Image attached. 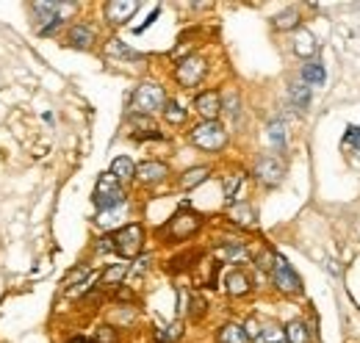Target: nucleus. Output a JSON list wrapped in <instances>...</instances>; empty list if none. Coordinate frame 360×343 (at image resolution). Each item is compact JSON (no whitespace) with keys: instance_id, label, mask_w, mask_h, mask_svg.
<instances>
[{"instance_id":"obj_31","label":"nucleus","mask_w":360,"mask_h":343,"mask_svg":"<svg viewBox=\"0 0 360 343\" xmlns=\"http://www.w3.org/2000/svg\"><path fill=\"white\" fill-rule=\"evenodd\" d=\"M183 335V327H180L178 321L175 324H169V327H161V330H155V343H175Z\"/></svg>"},{"instance_id":"obj_7","label":"nucleus","mask_w":360,"mask_h":343,"mask_svg":"<svg viewBox=\"0 0 360 343\" xmlns=\"http://www.w3.org/2000/svg\"><path fill=\"white\" fill-rule=\"evenodd\" d=\"M271 283H274V288L277 291H283V294H300L302 291V283H300V277H297V271L291 268V263L285 260V257H274V263H271Z\"/></svg>"},{"instance_id":"obj_3","label":"nucleus","mask_w":360,"mask_h":343,"mask_svg":"<svg viewBox=\"0 0 360 343\" xmlns=\"http://www.w3.org/2000/svg\"><path fill=\"white\" fill-rule=\"evenodd\" d=\"M188 141L202 153H219L227 144V130L219 122H200L188 133Z\"/></svg>"},{"instance_id":"obj_9","label":"nucleus","mask_w":360,"mask_h":343,"mask_svg":"<svg viewBox=\"0 0 360 343\" xmlns=\"http://www.w3.org/2000/svg\"><path fill=\"white\" fill-rule=\"evenodd\" d=\"M222 94L217 89H208V91H200L194 97V111L202 117V122H217V117L222 114Z\"/></svg>"},{"instance_id":"obj_27","label":"nucleus","mask_w":360,"mask_h":343,"mask_svg":"<svg viewBox=\"0 0 360 343\" xmlns=\"http://www.w3.org/2000/svg\"><path fill=\"white\" fill-rule=\"evenodd\" d=\"M255 343H288V341H285V330L280 324H264Z\"/></svg>"},{"instance_id":"obj_12","label":"nucleus","mask_w":360,"mask_h":343,"mask_svg":"<svg viewBox=\"0 0 360 343\" xmlns=\"http://www.w3.org/2000/svg\"><path fill=\"white\" fill-rule=\"evenodd\" d=\"M136 8H139V3L134 0H111V3H105V20L111 25H125L136 14Z\"/></svg>"},{"instance_id":"obj_33","label":"nucleus","mask_w":360,"mask_h":343,"mask_svg":"<svg viewBox=\"0 0 360 343\" xmlns=\"http://www.w3.org/2000/svg\"><path fill=\"white\" fill-rule=\"evenodd\" d=\"M117 338H120V335H117L114 327H100V330H97V341L100 343H117Z\"/></svg>"},{"instance_id":"obj_25","label":"nucleus","mask_w":360,"mask_h":343,"mask_svg":"<svg viewBox=\"0 0 360 343\" xmlns=\"http://www.w3.org/2000/svg\"><path fill=\"white\" fill-rule=\"evenodd\" d=\"M164 119H167L169 125H183V122L188 119V111L180 105L178 100H167V105H164Z\"/></svg>"},{"instance_id":"obj_32","label":"nucleus","mask_w":360,"mask_h":343,"mask_svg":"<svg viewBox=\"0 0 360 343\" xmlns=\"http://www.w3.org/2000/svg\"><path fill=\"white\" fill-rule=\"evenodd\" d=\"M344 144H347V147H352V153H360V128L349 125L347 133H344Z\"/></svg>"},{"instance_id":"obj_13","label":"nucleus","mask_w":360,"mask_h":343,"mask_svg":"<svg viewBox=\"0 0 360 343\" xmlns=\"http://www.w3.org/2000/svg\"><path fill=\"white\" fill-rule=\"evenodd\" d=\"M225 291L230 297H247L252 291V280L241 271V268H233L225 277Z\"/></svg>"},{"instance_id":"obj_14","label":"nucleus","mask_w":360,"mask_h":343,"mask_svg":"<svg viewBox=\"0 0 360 343\" xmlns=\"http://www.w3.org/2000/svg\"><path fill=\"white\" fill-rule=\"evenodd\" d=\"M67 42L72 44V47H78V50H89L91 44H94V31H91L89 25L78 22V25H72V28H70Z\"/></svg>"},{"instance_id":"obj_1","label":"nucleus","mask_w":360,"mask_h":343,"mask_svg":"<svg viewBox=\"0 0 360 343\" xmlns=\"http://www.w3.org/2000/svg\"><path fill=\"white\" fill-rule=\"evenodd\" d=\"M94 205H97V211L103 214V211H114V208H122L125 205V200H128V194H125V188H122V183L111 174V172H105V174H100V180H97V186H94Z\"/></svg>"},{"instance_id":"obj_24","label":"nucleus","mask_w":360,"mask_h":343,"mask_svg":"<svg viewBox=\"0 0 360 343\" xmlns=\"http://www.w3.org/2000/svg\"><path fill=\"white\" fill-rule=\"evenodd\" d=\"M128 271H131V266H128V263H117V266H111V268H105V271H103L100 283H103V285H120V283L128 277Z\"/></svg>"},{"instance_id":"obj_6","label":"nucleus","mask_w":360,"mask_h":343,"mask_svg":"<svg viewBox=\"0 0 360 343\" xmlns=\"http://www.w3.org/2000/svg\"><path fill=\"white\" fill-rule=\"evenodd\" d=\"M205 75H208V61L202 56H186L183 61H178V67H175V78H178V84L183 89L200 86L205 81Z\"/></svg>"},{"instance_id":"obj_34","label":"nucleus","mask_w":360,"mask_h":343,"mask_svg":"<svg viewBox=\"0 0 360 343\" xmlns=\"http://www.w3.org/2000/svg\"><path fill=\"white\" fill-rule=\"evenodd\" d=\"M61 22H64V17H56V20H50L47 25L39 28V37H50V34H56L58 28H61Z\"/></svg>"},{"instance_id":"obj_35","label":"nucleus","mask_w":360,"mask_h":343,"mask_svg":"<svg viewBox=\"0 0 360 343\" xmlns=\"http://www.w3.org/2000/svg\"><path fill=\"white\" fill-rule=\"evenodd\" d=\"M67 343H86V338H72V341H67Z\"/></svg>"},{"instance_id":"obj_22","label":"nucleus","mask_w":360,"mask_h":343,"mask_svg":"<svg viewBox=\"0 0 360 343\" xmlns=\"http://www.w3.org/2000/svg\"><path fill=\"white\" fill-rule=\"evenodd\" d=\"M271 25H274L277 31H294V28H300V11H297V8L280 11V14L271 20Z\"/></svg>"},{"instance_id":"obj_18","label":"nucleus","mask_w":360,"mask_h":343,"mask_svg":"<svg viewBox=\"0 0 360 343\" xmlns=\"http://www.w3.org/2000/svg\"><path fill=\"white\" fill-rule=\"evenodd\" d=\"M217 343H252L244 324H225L219 332H217Z\"/></svg>"},{"instance_id":"obj_16","label":"nucleus","mask_w":360,"mask_h":343,"mask_svg":"<svg viewBox=\"0 0 360 343\" xmlns=\"http://www.w3.org/2000/svg\"><path fill=\"white\" fill-rule=\"evenodd\" d=\"M230 219H233L236 224H241V227H255V224H258V214H255V208H252L250 202L233 205V208H230Z\"/></svg>"},{"instance_id":"obj_23","label":"nucleus","mask_w":360,"mask_h":343,"mask_svg":"<svg viewBox=\"0 0 360 343\" xmlns=\"http://www.w3.org/2000/svg\"><path fill=\"white\" fill-rule=\"evenodd\" d=\"M316 50H319V44H316L314 37L308 31H300L297 39H294V53L302 56V58H311V56H316Z\"/></svg>"},{"instance_id":"obj_17","label":"nucleus","mask_w":360,"mask_h":343,"mask_svg":"<svg viewBox=\"0 0 360 343\" xmlns=\"http://www.w3.org/2000/svg\"><path fill=\"white\" fill-rule=\"evenodd\" d=\"M111 174L120 180V183H131L136 180V164L128 158V155H120V158H114V164H111Z\"/></svg>"},{"instance_id":"obj_11","label":"nucleus","mask_w":360,"mask_h":343,"mask_svg":"<svg viewBox=\"0 0 360 343\" xmlns=\"http://www.w3.org/2000/svg\"><path fill=\"white\" fill-rule=\"evenodd\" d=\"M131 125V136L136 141H147V138H164V133L158 130V125L153 122V117H144V114H134L128 119Z\"/></svg>"},{"instance_id":"obj_26","label":"nucleus","mask_w":360,"mask_h":343,"mask_svg":"<svg viewBox=\"0 0 360 343\" xmlns=\"http://www.w3.org/2000/svg\"><path fill=\"white\" fill-rule=\"evenodd\" d=\"M324 64H319V61H311V64H305L302 67V84L308 86H321L324 84Z\"/></svg>"},{"instance_id":"obj_21","label":"nucleus","mask_w":360,"mask_h":343,"mask_svg":"<svg viewBox=\"0 0 360 343\" xmlns=\"http://www.w3.org/2000/svg\"><path fill=\"white\" fill-rule=\"evenodd\" d=\"M288 97H291V103H294V108H300V111H305L308 108V103H311V86L308 84H291L288 86Z\"/></svg>"},{"instance_id":"obj_28","label":"nucleus","mask_w":360,"mask_h":343,"mask_svg":"<svg viewBox=\"0 0 360 343\" xmlns=\"http://www.w3.org/2000/svg\"><path fill=\"white\" fill-rule=\"evenodd\" d=\"M219 257L227 260V263H244L250 252H247V247L244 244H225L222 250H219Z\"/></svg>"},{"instance_id":"obj_30","label":"nucleus","mask_w":360,"mask_h":343,"mask_svg":"<svg viewBox=\"0 0 360 343\" xmlns=\"http://www.w3.org/2000/svg\"><path fill=\"white\" fill-rule=\"evenodd\" d=\"M241 186H244V174H241V172L227 174V177H225V200H227V202H236V197H238Z\"/></svg>"},{"instance_id":"obj_2","label":"nucleus","mask_w":360,"mask_h":343,"mask_svg":"<svg viewBox=\"0 0 360 343\" xmlns=\"http://www.w3.org/2000/svg\"><path fill=\"white\" fill-rule=\"evenodd\" d=\"M164 105H167V91H164V86L161 84H155V81H144V84L136 86L134 97H131V108H134V114L150 117V114H155V111H164Z\"/></svg>"},{"instance_id":"obj_19","label":"nucleus","mask_w":360,"mask_h":343,"mask_svg":"<svg viewBox=\"0 0 360 343\" xmlns=\"http://www.w3.org/2000/svg\"><path fill=\"white\" fill-rule=\"evenodd\" d=\"M285 341L288 343H311V332H308V324L294 318L285 324Z\"/></svg>"},{"instance_id":"obj_10","label":"nucleus","mask_w":360,"mask_h":343,"mask_svg":"<svg viewBox=\"0 0 360 343\" xmlns=\"http://www.w3.org/2000/svg\"><path fill=\"white\" fill-rule=\"evenodd\" d=\"M167 177H169V167L161 164V161H144V164L136 167V180H139L141 186H158V183H164Z\"/></svg>"},{"instance_id":"obj_29","label":"nucleus","mask_w":360,"mask_h":343,"mask_svg":"<svg viewBox=\"0 0 360 343\" xmlns=\"http://www.w3.org/2000/svg\"><path fill=\"white\" fill-rule=\"evenodd\" d=\"M105 53H108V56H120V58H131V61H141V58H144L141 53L131 50L128 44L120 42V39H111V42H108V47H105Z\"/></svg>"},{"instance_id":"obj_8","label":"nucleus","mask_w":360,"mask_h":343,"mask_svg":"<svg viewBox=\"0 0 360 343\" xmlns=\"http://www.w3.org/2000/svg\"><path fill=\"white\" fill-rule=\"evenodd\" d=\"M255 180L261 183V186H266V188H274V186H280L283 183V177H285V167L274 158V155H264V158H258V164H255Z\"/></svg>"},{"instance_id":"obj_4","label":"nucleus","mask_w":360,"mask_h":343,"mask_svg":"<svg viewBox=\"0 0 360 343\" xmlns=\"http://www.w3.org/2000/svg\"><path fill=\"white\" fill-rule=\"evenodd\" d=\"M200 227H202V216L191 214V211H180L178 216L169 219L167 227H161V238H164L167 244H178V241L191 238Z\"/></svg>"},{"instance_id":"obj_20","label":"nucleus","mask_w":360,"mask_h":343,"mask_svg":"<svg viewBox=\"0 0 360 343\" xmlns=\"http://www.w3.org/2000/svg\"><path fill=\"white\" fill-rule=\"evenodd\" d=\"M266 136H269V144L274 147V153H285V147H288V136H285V125H283L280 119L269 122Z\"/></svg>"},{"instance_id":"obj_15","label":"nucleus","mask_w":360,"mask_h":343,"mask_svg":"<svg viewBox=\"0 0 360 343\" xmlns=\"http://www.w3.org/2000/svg\"><path fill=\"white\" fill-rule=\"evenodd\" d=\"M208 177H211V169H208V167H194V169H186L183 174H180L178 186L183 188V191H191V188L202 186Z\"/></svg>"},{"instance_id":"obj_5","label":"nucleus","mask_w":360,"mask_h":343,"mask_svg":"<svg viewBox=\"0 0 360 343\" xmlns=\"http://www.w3.org/2000/svg\"><path fill=\"white\" fill-rule=\"evenodd\" d=\"M114 252L125 260H134V257L141 255L144 250V227L141 224H125L122 230H117L114 235Z\"/></svg>"}]
</instances>
